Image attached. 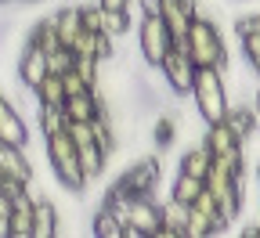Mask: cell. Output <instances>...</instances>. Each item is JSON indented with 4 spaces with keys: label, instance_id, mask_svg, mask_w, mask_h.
<instances>
[{
    "label": "cell",
    "instance_id": "1",
    "mask_svg": "<svg viewBox=\"0 0 260 238\" xmlns=\"http://www.w3.org/2000/svg\"><path fill=\"white\" fill-rule=\"evenodd\" d=\"M174 44H181L188 51V58H191L195 69H220L224 73L228 65H232V54H228V44H224V32L217 29L213 18L195 15L188 22V29H184V37L174 40Z\"/></svg>",
    "mask_w": 260,
    "mask_h": 238
},
{
    "label": "cell",
    "instance_id": "2",
    "mask_svg": "<svg viewBox=\"0 0 260 238\" xmlns=\"http://www.w3.org/2000/svg\"><path fill=\"white\" fill-rule=\"evenodd\" d=\"M195 101V112L199 119L210 126V123H220L232 109V101H228V83H224V73L220 69H195V80H191V94Z\"/></svg>",
    "mask_w": 260,
    "mask_h": 238
},
{
    "label": "cell",
    "instance_id": "3",
    "mask_svg": "<svg viewBox=\"0 0 260 238\" xmlns=\"http://www.w3.org/2000/svg\"><path fill=\"white\" fill-rule=\"evenodd\" d=\"M159 177H162V166L155 155H138V159H130L123 169H119V177L109 184L105 198H134V195H152L159 188Z\"/></svg>",
    "mask_w": 260,
    "mask_h": 238
},
{
    "label": "cell",
    "instance_id": "4",
    "mask_svg": "<svg viewBox=\"0 0 260 238\" xmlns=\"http://www.w3.org/2000/svg\"><path fill=\"white\" fill-rule=\"evenodd\" d=\"M44 159L51 162L54 177H58V184H61L65 191H80V188L87 184L69 130H58V133H51V138H44Z\"/></svg>",
    "mask_w": 260,
    "mask_h": 238
},
{
    "label": "cell",
    "instance_id": "5",
    "mask_svg": "<svg viewBox=\"0 0 260 238\" xmlns=\"http://www.w3.org/2000/svg\"><path fill=\"white\" fill-rule=\"evenodd\" d=\"M246 177V174H242ZM242 177H235V174H228V169H220V166H213L210 162V174L203 177V184H206V191L220 202V210H224V217H228V224L232 220H239V213H242V202H246V191H242Z\"/></svg>",
    "mask_w": 260,
    "mask_h": 238
},
{
    "label": "cell",
    "instance_id": "6",
    "mask_svg": "<svg viewBox=\"0 0 260 238\" xmlns=\"http://www.w3.org/2000/svg\"><path fill=\"white\" fill-rule=\"evenodd\" d=\"M170 47H174V37H170L167 22H162L159 15H145L138 22V54H141V61L152 65V69H159L162 54H167Z\"/></svg>",
    "mask_w": 260,
    "mask_h": 238
},
{
    "label": "cell",
    "instance_id": "7",
    "mask_svg": "<svg viewBox=\"0 0 260 238\" xmlns=\"http://www.w3.org/2000/svg\"><path fill=\"white\" fill-rule=\"evenodd\" d=\"M159 76L167 80V87H170L174 97H188V94H191L195 65H191V58H188V51H184L181 44H174L167 54H162V61H159Z\"/></svg>",
    "mask_w": 260,
    "mask_h": 238
},
{
    "label": "cell",
    "instance_id": "8",
    "mask_svg": "<svg viewBox=\"0 0 260 238\" xmlns=\"http://www.w3.org/2000/svg\"><path fill=\"white\" fill-rule=\"evenodd\" d=\"M0 141H8L15 148H25L32 141V133H29V123L22 119V112L15 109V101L0 90Z\"/></svg>",
    "mask_w": 260,
    "mask_h": 238
},
{
    "label": "cell",
    "instance_id": "9",
    "mask_svg": "<svg viewBox=\"0 0 260 238\" xmlns=\"http://www.w3.org/2000/svg\"><path fill=\"white\" fill-rule=\"evenodd\" d=\"M44 76H47V54H44L40 47L25 44V47L18 51V58H15V80H18L22 87H29V90H32Z\"/></svg>",
    "mask_w": 260,
    "mask_h": 238
},
{
    "label": "cell",
    "instance_id": "10",
    "mask_svg": "<svg viewBox=\"0 0 260 238\" xmlns=\"http://www.w3.org/2000/svg\"><path fill=\"white\" fill-rule=\"evenodd\" d=\"M61 112H65V123H90L94 116L105 112V101H102L98 90H80L73 97H65Z\"/></svg>",
    "mask_w": 260,
    "mask_h": 238
},
{
    "label": "cell",
    "instance_id": "11",
    "mask_svg": "<svg viewBox=\"0 0 260 238\" xmlns=\"http://www.w3.org/2000/svg\"><path fill=\"white\" fill-rule=\"evenodd\" d=\"M32 195L29 188L18 191L8 206V238H29L32 234Z\"/></svg>",
    "mask_w": 260,
    "mask_h": 238
},
{
    "label": "cell",
    "instance_id": "12",
    "mask_svg": "<svg viewBox=\"0 0 260 238\" xmlns=\"http://www.w3.org/2000/svg\"><path fill=\"white\" fill-rule=\"evenodd\" d=\"M159 18L167 22L170 37L181 40L184 29H188V22L195 18V0H159Z\"/></svg>",
    "mask_w": 260,
    "mask_h": 238
},
{
    "label": "cell",
    "instance_id": "13",
    "mask_svg": "<svg viewBox=\"0 0 260 238\" xmlns=\"http://www.w3.org/2000/svg\"><path fill=\"white\" fill-rule=\"evenodd\" d=\"M61 227L58 206L51 198H32V234L29 238H54Z\"/></svg>",
    "mask_w": 260,
    "mask_h": 238
},
{
    "label": "cell",
    "instance_id": "14",
    "mask_svg": "<svg viewBox=\"0 0 260 238\" xmlns=\"http://www.w3.org/2000/svg\"><path fill=\"white\" fill-rule=\"evenodd\" d=\"M159 213H162L159 238H184V224H188V206L184 202L167 198V202H159Z\"/></svg>",
    "mask_w": 260,
    "mask_h": 238
},
{
    "label": "cell",
    "instance_id": "15",
    "mask_svg": "<svg viewBox=\"0 0 260 238\" xmlns=\"http://www.w3.org/2000/svg\"><path fill=\"white\" fill-rule=\"evenodd\" d=\"M90 234L98 238H123V224H119V213L102 198L98 206L90 210Z\"/></svg>",
    "mask_w": 260,
    "mask_h": 238
},
{
    "label": "cell",
    "instance_id": "16",
    "mask_svg": "<svg viewBox=\"0 0 260 238\" xmlns=\"http://www.w3.org/2000/svg\"><path fill=\"white\" fill-rule=\"evenodd\" d=\"M32 97H37V105L61 109V105H65V87H61V76H58V73H47L37 87H32Z\"/></svg>",
    "mask_w": 260,
    "mask_h": 238
},
{
    "label": "cell",
    "instance_id": "17",
    "mask_svg": "<svg viewBox=\"0 0 260 238\" xmlns=\"http://www.w3.org/2000/svg\"><path fill=\"white\" fill-rule=\"evenodd\" d=\"M174 145H177V116L162 112V116L152 119V148L167 152V148H174Z\"/></svg>",
    "mask_w": 260,
    "mask_h": 238
},
{
    "label": "cell",
    "instance_id": "18",
    "mask_svg": "<svg viewBox=\"0 0 260 238\" xmlns=\"http://www.w3.org/2000/svg\"><path fill=\"white\" fill-rule=\"evenodd\" d=\"M210 162H213V155H210L203 145H191V148L181 152L177 169H181V174H191V177H206V174H210Z\"/></svg>",
    "mask_w": 260,
    "mask_h": 238
},
{
    "label": "cell",
    "instance_id": "19",
    "mask_svg": "<svg viewBox=\"0 0 260 238\" xmlns=\"http://www.w3.org/2000/svg\"><path fill=\"white\" fill-rule=\"evenodd\" d=\"M224 123L232 126V133H235L239 141H249L253 130H256V119H253V109L249 105H232L228 116H224Z\"/></svg>",
    "mask_w": 260,
    "mask_h": 238
},
{
    "label": "cell",
    "instance_id": "20",
    "mask_svg": "<svg viewBox=\"0 0 260 238\" xmlns=\"http://www.w3.org/2000/svg\"><path fill=\"white\" fill-rule=\"evenodd\" d=\"M203 188H206L203 177H191V174H181V169H177V177H174V184H170V198H177V202H184V206H191L195 195H199Z\"/></svg>",
    "mask_w": 260,
    "mask_h": 238
},
{
    "label": "cell",
    "instance_id": "21",
    "mask_svg": "<svg viewBox=\"0 0 260 238\" xmlns=\"http://www.w3.org/2000/svg\"><path fill=\"white\" fill-rule=\"evenodd\" d=\"M37 130H40V138H51V133L65 130V112L51 109V105H37Z\"/></svg>",
    "mask_w": 260,
    "mask_h": 238
},
{
    "label": "cell",
    "instance_id": "22",
    "mask_svg": "<svg viewBox=\"0 0 260 238\" xmlns=\"http://www.w3.org/2000/svg\"><path fill=\"white\" fill-rule=\"evenodd\" d=\"M210 234H220L217 231V224L206 217V213H199L195 206H188V224H184V238H210Z\"/></svg>",
    "mask_w": 260,
    "mask_h": 238
},
{
    "label": "cell",
    "instance_id": "23",
    "mask_svg": "<svg viewBox=\"0 0 260 238\" xmlns=\"http://www.w3.org/2000/svg\"><path fill=\"white\" fill-rule=\"evenodd\" d=\"M191 206L199 210V213H206V217L217 224V231H224V227H228V217H224V210H220V202H217V198H213L206 188H203L199 195H195V202H191Z\"/></svg>",
    "mask_w": 260,
    "mask_h": 238
},
{
    "label": "cell",
    "instance_id": "24",
    "mask_svg": "<svg viewBox=\"0 0 260 238\" xmlns=\"http://www.w3.org/2000/svg\"><path fill=\"white\" fill-rule=\"evenodd\" d=\"M130 25H134V22H130L126 18V11H112V8H102V32H109V37H126V32H130Z\"/></svg>",
    "mask_w": 260,
    "mask_h": 238
},
{
    "label": "cell",
    "instance_id": "25",
    "mask_svg": "<svg viewBox=\"0 0 260 238\" xmlns=\"http://www.w3.org/2000/svg\"><path fill=\"white\" fill-rule=\"evenodd\" d=\"M239 47H242L246 65L253 69V65L260 61V29H253V32H246V37H239Z\"/></svg>",
    "mask_w": 260,
    "mask_h": 238
},
{
    "label": "cell",
    "instance_id": "26",
    "mask_svg": "<svg viewBox=\"0 0 260 238\" xmlns=\"http://www.w3.org/2000/svg\"><path fill=\"white\" fill-rule=\"evenodd\" d=\"M65 69H73V51L69 47H58L47 54V73H65Z\"/></svg>",
    "mask_w": 260,
    "mask_h": 238
},
{
    "label": "cell",
    "instance_id": "27",
    "mask_svg": "<svg viewBox=\"0 0 260 238\" xmlns=\"http://www.w3.org/2000/svg\"><path fill=\"white\" fill-rule=\"evenodd\" d=\"M253 29H260V11H242L235 18V37H246V32H253Z\"/></svg>",
    "mask_w": 260,
    "mask_h": 238
},
{
    "label": "cell",
    "instance_id": "28",
    "mask_svg": "<svg viewBox=\"0 0 260 238\" xmlns=\"http://www.w3.org/2000/svg\"><path fill=\"white\" fill-rule=\"evenodd\" d=\"M98 4H102V8H112V11H123L126 0H98Z\"/></svg>",
    "mask_w": 260,
    "mask_h": 238
},
{
    "label": "cell",
    "instance_id": "29",
    "mask_svg": "<svg viewBox=\"0 0 260 238\" xmlns=\"http://www.w3.org/2000/svg\"><path fill=\"white\" fill-rule=\"evenodd\" d=\"M8 206H11V198H8L4 191H0V213H8Z\"/></svg>",
    "mask_w": 260,
    "mask_h": 238
},
{
    "label": "cell",
    "instance_id": "30",
    "mask_svg": "<svg viewBox=\"0 0 260 238\" xmlns=\"http://www.w3.org/2000/svg\"><path fill=\"white\" fill-rule=\"evenodd\" d=\"M253 73H256V76H260V61H256V65H253Z\"/></svg>",
    "mask_w": 260,
    "mask_h": 238
},
{
    "label": "cell",
    "instance_id": "31",
    "mask_svg": "<svg viewBox=\"0 0 260 238\" xmlns=\"http://www.w3.org/2000/svg\"><path fill=\"white\" fill-rule=\"evenodd\" d=\"M25 4H40V0H25Z\"/></svg>",
    "mask_w": 260,
    "mask_h": 238
},
{
    "label": "cell",
    "instance_id": "32",
    "mask_svg": "<svg viewBox=\"0 0 260 238\" xmlns=\"http://www.w3.org/2000/svg\"><path fill=\"white\" fill-rule=\"evenodd\" d=\"M0 4H8V0H0Z\"/></svg>",
    "mask_w": 260,
    "mask_h": 238
}]
</instances>
